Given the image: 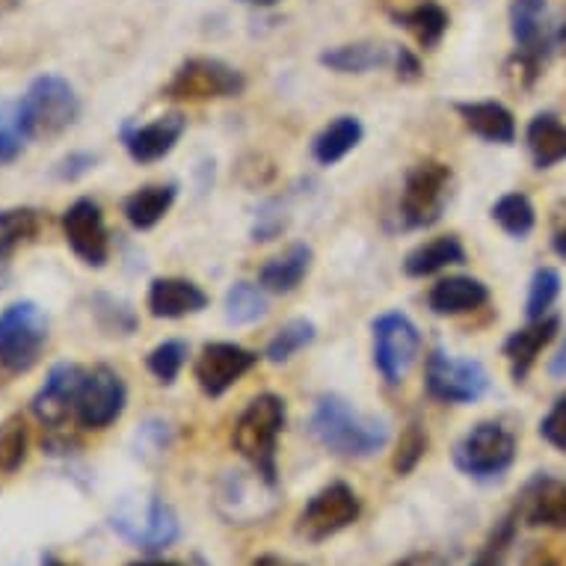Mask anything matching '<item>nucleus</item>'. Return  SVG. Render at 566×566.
<instances>
[{
  "mask_svg": "<svg viewBox=\"0 0 566 566\" xmlns=\"http://www.w3.org/2000/svg\"><path fill=\"white\" fill-rule=\"evenodd\" d=\"M312 433L326 451L347 460H365L386 448L389 424L377 416H363L338 395H324L312 416Z\"/></svg>",
  "mask_w": 566,
  "mask_h": 566,
  "instance_id": "f257e3e1",
  "label": "nucleus"
},
{
  "mask_svg": "<svg viewBox=\"0 0 566 566\" xmlns=\"http://www.w3.org/2000/svg\"><path fill=\"white\" fill-rule=\"evenodd\" d=\"M285 428V400L276 395H259L247 403V409L234 424V451L250 460L252 469L270 483L276 478V442Z\"/></svg>",
  "mask_w": 566,
  "mask_h": 566,
  "instance_id": "f03ea898",
  "label": "nucleus"
},
{
  "mask_svg": "<svg viewBox=\"0 0 566 566\" xmlns=\"http://www.w3.org/2000/svg\"><path fill=\"white\" fill-rule=\"evenodd\" d=\"M81 116L75 86L60 75H42L28 86L19 102V122L28 139L60 137Z\"/></svg>",
  "mask_w": 566,
  "mask_h": 566,
  "instance_id": "7ed1b4c3",
  "label": "nucleus"
},
{
  "mask_svg": "<svg viewBox=\"0 0 566 566\" xmlns=\"http://www.w3.org/2000/svg\"><path fill=\"white\" fill-rule=\"evenodd\" d=\"M111 525L122 539H128L130 546L143 552H164L181 534L176 511L155 492H137L119 499L111 513Z\"/></svg>",
  "mask_w": 566,
  "mask_h": 566,
  "instance_id": "20e7f679",
  "label": "nucleus"
},
{
  "mask_svg": "<svg viewBox=\"0 0 566 566\" xmlns=\"http://www.w3.org/2000/svg\"><path fill=\"white\" fill-rule=\"evenodd\" d=\"M48 344V315L21 300L0 312V365L10 374H28Z\"/></svg>",
  "mask_w": 566,
  "mask_h": 566,
  "instance_id": "39448f33",
  "label": "nucleus"
},
{
  "mask_svg": "<svg viewBox=\"0 0 566 566\" xmlns=\"http://www.w3.org/2000/svg\"><path fill=\"white\" fill-rule=\"evenodd\" d=\"M454 463L474 481H495L516 463V437L499 421H481L457 442Z\"/></svg>",
  "mask_w": 566,
  "mask_h": 566,
  "instance_id": "423d86ee",
  "label": "nucleus"
},
{
  "mask_svg": "<svg viewBox=\"0 0 566 566\" xmlns=\"http://www.w3.org/2000/svg\"><path fill=\"white\" fill-rule=\"evenodd\" d=\"M451 196V167L439 160H421L407 172L400 193V220L407 229H430L446 214Z\"/></svg>",
  "mask_w": 566,
  "mask_h": 566,
  "instance_id": "0eeeda50",
  "label": "nucleus"
},
{
  "mask_svg": "<svg viewBox=\"0 0 566 566\" xmlns=\"http://www.w3.org/2000/svg\"><path fill=\"white\" fill-rule=\"evenodd\" d=\"M243 75L232 69L223 60H211V56H193L187 63L178 65L164 95L172 102H208V98H234L243 93Z\"/></svg>",
  "mask_w": 566,
  "mask_h": 566,
  "instance_id": "6e6552de",
  "label": "nucleus"
},
{
  "mask_svg": "<svg viewBox=\"0 0 566 566\" xmlns=\"http://www.w3.org/2000/svg\"><path fill=\"white\" fill-rule=\"evenodd\" d=\"M359 513H363L359 495L347 483L335 481L308 499L297 520V534L308 543H324L338 531L350 528L353 522L359 520Z\"/></svg>",
  "mask_w": 566,
  "mask_h": 566,
  "instance_id": "1a4fd4ad",
  "label": "nucleus"
},
{
  "mask_svg": "<svg viewBox=\"0 0 566 566\" xmlns=\"http://www.w3.org/2000/svg\"><path fill=\"white\" fill-rule=\"evenodd\" d=\"M276 507V483L259 472H226L217 483V511L229 525H252Z\"/></svg>",
  "mask_w": 566,
  "mask_h": 566,
  "instance_id": "9d476101",
  "label": "nucleus"
},
{
  "mask_svg": "<svg viewBox=\"0 0 566 566\" xmlns=\"http://www.w3.org/2000/svg\"><path fill=\"white\" fill-rule=\"evenodd\" d=\"M428 391L442 403H474L490 389V374L478 359H457L442 350L428 356Z\"/></svg>",
  "mask_w": 566,
  "mask_h": 566,
  "instance_id": "9b49d317",
  "label": "nucleus"
},
{
  "mask_svg": "<svg viewBox=\"0 0 566 566\" xmlns=\"http://www.w3.org/2000/svg\"><path fill=\"white\" fill-rule=\"evenodd\" d=\"M421 335L416 324L400 312H389L374 321V363L386 382H400L416 365Z\"/></svg>",
  "mask_w": 566,
  "mask_h": 566,
  "instance_id": "f8f14e48",
  "label": "nucleus"
},
{
  "mask_svg": "<svg viewBox=\"0 0 566 566\" xmlns=\"http://www.w3.org/2000/svg\"><path fill=\"white\" fill-rule=\"evenodd\" d=\"M125 403H128V389L119 374L107 365H95L93 371L84 374V382H81L75 407L77 424L86 430L111 428L125 412Z\"/></svg>",
  "mask_w": 566,
  "mask_h": 566,
  "instance_id": "ddd939ff",
  "label": "nucleus"
},
{
  "mask_svg": "<svg viewBox=\"0 0 566 566\" xmlns=\"http://www.w3.org/2000/svg\"><path fill=\"white\" fill-rule=\"evenodd\" d=\"M511 30L513 39H516L520 65L534 77L557 39L552 24H548L546 0H513Z\"/></svg>",
  "mask_w": 566,
  "mask_h": 566,
  "instance_id": "4468645a",
  "label": "nucleus"
},
{
  "mask_svg": "<svg viewBox=\"0 0 566 566\" xmlns=\"http://www.w3.org/2000/svg\"><path fill=\"white\" fill-rule=\"evenodd\" d=\"M84 374V368L75 363H60L48 371L42 389H39L36 395H33V400H30L33 416H36L48 430H60L69 418L75 416Z\"/></svg>",
  "mask_w": 566,
  "mask_h": 566,
  "instance_id": "2eb2a0df",
  "label": "nucleus"
},
{
  "mask_svg": "<svg viewBox=\"0 0 566 566\" xmlns=\"http://www.w3.org/2000/svg\"><path fill=\"white\" fill-rule=\"evenodd\" d=\"M259 363V356L241 344L232 342H214L205 344L199 359H196V380L202 386L205 395L220 398L232 389L234 382L241 380L243 374L252 371Z\"/></svg>",
  "mask_w": 566,
  "mask_h": 566,
  "instance_id": "dca6fc26",
  "label": "nucleus"
},
{
  "mask_svg": "<svg viewBox=\"0 0 566 566\" xmlns=\"http://www.w3.org/2000/svg\"><path fill=\"white\" fill-rule=\"evenodd\" d=\"M63 234L65 243L72 247L77 259L90 268H102L111 255V238L104 226L102 208L93 199H77L63 214Z\"/></svg>",
  "mask_w": 566,
  "mask_h": 566,
  "instance_id": "f3484780",
  "label": "nucleus"
},
{
  "mask_svg": "<svg viewBox=\"0 0 566 566\" xmlns=\"http://www.w3.org/2000/svg\"><path fill=\"white\" fill-rule=\"evenodd\" d=\"M516 516L537 528L543 525V528L566 531V481L552 474H537L534 481L525 483Z\"/></svg>",
  "mask_w": 566,
  "mask_h": 566,
  "instance_id": "a211bd4d",
  "label": "nucleus"
},
{
  "mask_svg": "<svg viewBox=\"0 0 566 566\" xmlns=\"http://www.w3.org/2000/svg\"><path fill=\"white\" fill-rule=\"evenodd\" d=\"M187 122L181 113H169V116H160L151 125H125L122 128V143L125 149L137 164H155V160L167 158L169 151L176 149V143L185 134Z\"/></svg>",
  "mask_w": 566,
  "mask_h": 566,
  "instance_id": "6ab92c4d",
  "label": "nucleus"
},
{
  "mask_svg": "<svg viewBox=\"0 0 566 566\" xmlns=\"http://www.w3.org/2000/svg\"><path fill=\"white\" fill-rule=\"evenodd\" d=\"M205 306H208V294H205L196 282H190V279L164 276L151 282L149 308L155 317L176 321V317L196 315V312H202Z\"/></svg>",
  "mask_w": 566,
  "mask_h": 566,
  "instance_id": "aec40b11",
  "label": "nucleus"
},
{
  "mask_svg": "<svg viewBox=\"0 0 566 566\" xmlns=\"http://www.w3.org/2000/svg\"><path fill=\"white\" fill-rule=\"evenodd\" d=\"M486 300H490V289L483 285L481 279L448 276L430 289L428 306L433 315L454 317V315H465V312L481 308Z\"/></svg>",
  "mask_w": 566,
  "mask_h": 566,
  "instance_id": "412c9836",
  "label": "nucleus"
},
{
  "mask_svg": "<svg viewBox=\"0 0 566 566\" xmlns=\"http://www.w3.org/2000/svg\"><path fill=\"white\" fill-rule=\"evenodd\" d=\"M557 317H539V321H531L525 329H516V333L504 342V356L511 359L513 380L522 382L528 377V371L537 363L539 350L546 347L557 333Z\"/></svg>",
  "mask_w": 566,
  "mask_h": 566,
  "instance_id": "4be33fe9",
  "label": "nucleus"
},
{
  "mask_svg": "<svg viewBox=\"0 0 566 566\" xmlns=\"http://www.w3.org/2000/svg\"><path fill=\"white\" fill-rule=\"evenodd\" d=\"M460 119L465 122V128L478 134L486 143H513L516 139V119L513 113L499 102H463L457 104Z\"/></svg>",
  "mask_w": 566,
  "mask_h": 566,
  "instance_id": "5701e85b",
  "label": "nucleus"
},
{
  "mask_svg": "<svg viewBox=\"0 0 566 566\" xmlns=\"http://www.w3.org/2000/svg\"><path fill=\"white\" fill-rule=\"evenodd\" d=\"M528 151L537 169H548L566 160V125L555 113H539L528 125Z\"/></svg>",
  "mask_w": 566,
  "mask_h": 566,
  "instance_id": "b1692460",
  "label": "nucleus"
},
{
  "mask_svg": "<svg viewBox=\"0 0 566 566\" xmlns=\"http://www.w3.org/2000/svg\"><path fill=\"white\" fill-rule=\"evenodd\" d=\"M308 270H312V247L294 243L285 255H279V259L264 264L259 285L264 291H273V294H289L308 276Z\"/></svg>",
  "mask_w": 566,
  "mask_h": 566,
  "instance_id": "393cba45",
  "label": "nucleus"
},
{
  "mask_svg": "<svg viewBox=\"0 0 566 566\" xmlns=\"http://www.w3.org/2000/svg\"><path fill=\"white\" fill-rule=\"evenodd\" d=\"M395 51L391 48L374 45V42H356V45H338L329 48L321 54V63L333 72H342V75H365L371 69H380V65H389Z\"/></svg>",
  "mask_w": 566,
  "mask_h": 566,
  "instance_id": "a878e982",
  "label": "nucleus"
},
{
  "mask_svg": "<svg viewBox=\"0 0 566 566\" xmlns=\"http://www.w3.org/2000/svg\"><path fill=\"white\" fill-rule=\"evenodd\" d=\"M359 139H363V122L356 116H338L317 134L315 143H312V155H315L317 164L333 167L359 146Z\"/></svg>",
  "mask_w": 566,
  "mask_h": 566,
  "instance_id": "bb28decb",
  "label": "nucleus"
},
{
  "mask_svg": "<svg viewBox=\"0 0 566 566\" xmlns=\"http://www.w3.org/2000/svg\"><path fill=\"white\" fill-rule=\"evenodd\" d=\"M176 185H149L137 190V193H130L125 199V217H128V223L139 232H146L151 226H158L167 211L176 202Z\"/></svg>",
  "mask_w": 566,
  "mask_h": 566,
  "instance_id": "cd10ccee",
  "label": "nucleus"
},
{
  "mask_svg": "<svg viewBox=\"0 0 566 566\" xmlns=\"http://www.w3.org/2000/svg\"><path fill=\"white\" fill-rule=\"evenodd\" d=\"M465 250L463 243L457 241L454 234H446V238H437V241H428L416 247L409 252L407 261H403V270L407 276H430V273H439V270L451 268V264H463Z\"/></svg>",
  "mask_w": 566,
  "mask_h": 566,
  "instance_id": "c85d7f7f",
  "label": "nucleus"
},
{
  "mask_svg": "<svg viewBox=\"0 0 566 566\" xmlns=\"http://www.w3.org/2000/svg\"><path fill=\"white\" fill-rule=\"evenodd\" d=\"M395 21L403 24L418 39V45L428 48V51L437 48L448 33V12L439 7L437 0H421L412 10L395 12Z\"/></svg>",
  "mask_w": 566,
  "mask_h": 566,
  "instance_id": "c756f323",
  "label": "nucleus"
},
{
  "mask_svg": "<svg viewBox=\"0 0 566 566\" xmlns=\"http://www.w3.org/2000/svg\"><path fill=\"white\" fill-rule=\"evenodd\" d=\"M42 226V217L33 208H7L0 211V261L10 259L21 243L33 241Z\"/></svg>",
  "mask_w": 566,
  "mask_h": 566,
  "instance_id": "7c9ffc66",
  "label": "nucleus"
},
{
  "mask_svg": "<svg viewBox=\"0 0 566 566\" xmlns=\"http://www.w3.org/2000/svg\"><path fill=\"white\" fill-rule=\"evenodd\" d=\"M268 315V291L252 282H238L226 294V321L234 326L255 324Z\"/></svg>",
  "mask_w": 566,
  "mask_h": 566,
  "instance_id": "2f4dec72",
  "label": "nucleus"
},
{
  "mask_svg": "<svg viewBox=\"0 0 566 566\" xmlns=\"http://www.w3.org/2000/svg\"><path fill=\"white\" fill-rule=\"evenodd\" d=\"M492 220L513 238H525V234L534 232L537 211H534V205L525 193H507L492 205Z\"/></svg>",
  "mask_w": 566,
  "mask_h": 566,
  "instance_id": "473e14b6",
  "label": "nucleus"
},
{
  "mask_svg": "<svg viewBox=\"0 0 566 566\" xmlns=\"http://www.w3.org/2000/svg\"><path fill=\"white\" fill-rule=\"evenodd\" d=\"M312 342H315V324L300 317V321H291V324L282 326V329L270 338L264 356H268V363L282 365L289 363L291 356H297L300 350L312 347Z\"/></svg>",
  "mask_w": 566,
  "mask_h": 566,
  "instance_id": "72a5a7b5",
  "label": "nucleus"
},
{
  "mask_svg": "<svg viewBox=\"0 0 566 566\" xmlns=\"http://www.w3.org/2000/svg\"><path fill=\"white\" fill-rule=\"evenodd\" d=\"M28 457V424L21 416H10L0 424V472L12 474Z\"/></svg>",
  "mask_w": 566,
  "mask_h": 566,
  "instance_id": "f704fd0d",
  "label": "nucleus"
},
{
  "mask_svg": "<svg viewBox=\"0 0 566 566\" xmlns=\"http://www.w3.org/2000/svg\"><path fill=\"white\" fill-rule=\"evenodd\" d=\"M557 294H560V273L552 268H539L531 279L528 303H525V315L528 321H539L548 315V308L555 306Z\"/></svg>",
  "mask_w": 566,
  "mask_h": 566,
  "instance_id": "c9c22d12",
  "label": "nucleus"
},
{
  "mask_svg": "<svg viewBox=\"0 0 566 566\" xmlns=\"http://www.w3.org/2000/svg\"><path fill=\"white\" fill-rule=\"evenodd\" d=\"M516 511L511 516H504L495 528H492L490 539L483 543V548L478 552V557L472 560V566H504L507 564V552H511L513 539H516Z\"/></svg>",
  "mask_w": 566,
  "mask_h": 566,
  "instance_id": "e433bc0d",
  "label": "nucleus"
},
{
  "mask_svg": "<svg viewBox=\"0 0 566 566\" xmlns=\"http://www.w3.org/2000/svg\"><path fill=\"white\" fill-rule=\"evenodd\" d=\"M24 130L19 122V104L0 102V167H7L12 160L21 158L24 151Z\"/></svg>",
  "mask_w": 566,
  "mask_h": 566,
  "instance_id": "4c0bfd02",
  "label": "nucleus"
},
{
  "mask_svg": "<svg viewBox=\"0 0 566 566\" xmlns=\"http://www.w3.org/2000/svg\"><path fill=\"white\" fill-rule=\"evenodd\" d=\"M185 363H187V344L178 342V338L158 344V347L149 353V359H146L149 371L155 374L164 386L176 382V377L181 374Z\"/></svg>",
  "mask_w": 566,
  "mask_h": 566,
  "instance_id": "58836bf2",
  "label": "nucleus"
},
{
  "mask_svg": "<svg viewBox=\"0 0 566 566\" xmlns=\"http://www.w3.org/2000/svg\"><path fill=\"white\" fill-rule=\"evenodd\" d=\"M428 451V430L421 428L418 421H412L403 433H400L398 454H395V472L409 474L421 463V457Z\"/></svg>",
  "mask_w": 566,
  "mask_h": 566,
  "instance_id": "ea45409f",
  "label": "nucleus"
},
{
  "mask_svg": "<svg viewBox=\"0 0 566 566\" xmlns=\"http://www.w3.org/2000/svg\"><path fill=\"white\" fill-rule=\"evenodd\" d=\"M539 437L566 454V395H560L546 412V418L539 421Z\"/></svg>",
  "mask_w": 566,
  "mask_h": 566,
  "instance_id": "a19ab883",
  "label": "nucleus"
},
{
  "mask_svg": "<svg viewBox=\"0 0 566 566\" xmlns=\"http://www.w3.org/2000/svg\"><path fill=\"white\" fill-rule=\"evenodd\" d=\"M95 155H90V151H75V155H69V158L56 167V176L63 178V181H75V178L86 176L90 169L95 167Z\"/></svg>",
  "mask_w": 566,
  "mask_h": 566,
  "instance_id": "79ce46f5",
  "label": "nucleus"
},
{
  "mask_svg": "<svg viewBox=\"0 0 566 566\" xmlns=\"http://www.w3.org/2000/svg\"><path fill=\"white\" fill-rule=\"evenodd\" d=\"M395 65H398V77H403V81H416L421 75V65L407 48H395Z\"/></svg>",
  "mask_w": 566,
  "mask_h": 566,
  "instance_id": "37998d69",
  "label": "nucleus"
},
{
  "mask_svg": "<svg viewBox=\"0 0 566 566\" xmlns=\"http://www.w3.org/2000/svg\"><path fill=\"white\" fill-rule=\"evenodd\" d=\"M391 566H446V560L439 555H433V552H424V555L403 557V560H398V564Z\"/></svg>",
  "mask_w": 566,
  "mask_h": 566,
  "instance_id": "c03bdc74",
  "label": "nucleus"
},
{
  "mask_svg": "<svg viewBox=\"0 0 566 566\" xmlns=\"http://www.w3.org/2000/svg\"><path fill=\"white\" fill-rule=\"evenodd\" d=\"M552 250L566 259V214L557 217V226H555V234H552Z\"/></svg>",
  "mask_w": 566,
  "mask_h": 566,
  "instance_id": "a18cd8bd",
  "label": "nucleus"
},
{
  "mask_svg": "<svg viewBox=\"0 0 566 566\" xmlns=\"http://www.w3.org/2000/svg\"><path fill=\"white\" fill-rule=\"evenodd\" d=\"M548 374H552L555 380H566V338L564 344H560V350H557L555 359H552V365H548Z\"/></svg>",
  "mask_w": 566,
  "mask_h": 566,
  "instance_id": "49530a36",
  "label": "nucleus"
},
{
  "mask_svg": "<svg viewBox=\"0 0 566 566\" xmlns=\"http://www.w3.org/2000/svg\"><path fill=\"white\" fill-rule=\"evenodd\" d=\"M250 566H297V564H291V560H285V557H276V555H261L259 560H252Z\"/></svg>",
  "mask_w": 566,
  "mask_h": 566,
  "instance_id": "de8ad7c7",
  "label": "nucleus"
},
{
  "mask_svg": "<svg viewBox=\"0 0 566 566\" xmlns=\"http://www.w3.org/2000/svg\"><path fill=\"white\" fill-rule=\"evenodd\" d=\"M128 566H181L176 560H139V564H128Z\"/></svg>",
  "mask_w": 566,
  "mask_h": 566,
  "instance_id": "09e8293b",
  "label": "nucleus"
},
{
  "mask_svg": "<svg viewBox=\"0 0 566 566\" xmlns=\"http://www.w3.org/2000/svg\"><path fill=\"white\" fill-rule=\"evenodd\" d=\"M42 566H69V564H63V560H60V557H54V555H45V557H42Z\"/></svg>",
  "mask_w": 566,
  "mask_h": 566,
  "instance_id": "8fccbe9b",
  "label": "nucleus"
},
{
  "mask_svg": "<svg viewBox=\"0 0 566 566\" xmlns=\"http://www.w3.org/2000/svg\"><path fill=\"white\" fill-rule=\"evenodd\" d=\"M243 3H255V7H273L279 0H243Z\"/></svg>",
  "mask_w": 566,
  "mask_h": 566,
  "instance_id": "3c124183",
  "label": "nucleus"
},
{
  "mask_svg": "<svg viewBox=\"0 0 566 566\" xmlns=\"http://www.w3.org/2000/svg\"><path fill=\"white\" fill-rule=\"evenodd\" d=\"M15 3H19V0H0V12L10 10V7H15Z\"/></svg>",
  "mask_w": 566,
  "mask_h": 566,
  "instance_id": "603ef678",
  "label": "nucleus"
}]
</instances>
